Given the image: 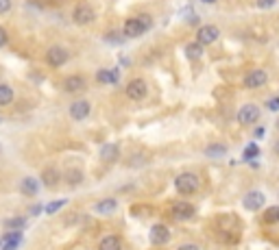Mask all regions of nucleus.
<instances>
[{
	"label": "nucleus",
	"mask_w": 279,
	"mask_h": 250,
	"mask_svg": "<svg viewBox=\"0 0 279 250\" xmlns=\"http://www.w3.org/2000/svg\"><path fill=\"white\" fill-rule=\"evenodd\" d=\"M122 33H124L127 37H140L142 33H146V29L142 26V22H140L138 18H129L127 22H124Z\"/></svg>",
	"instance_id": "nucleus-11"
},
{
	"label": "nucleus",
	"mask_w": 279,
	"mask_h": 250,
	"mask_svg": "<svg viewBox=\"0 0 279 250\" xmlns=\"http://www.w3.org/2000/svg\"><path fill=\"white\" fill-rule=\"evenodd\" d=\"M70 116L74 120H85L90 116V102L87 100H74L72 105H70Z\"/></svg>",
	"instance_id": "nucleus-9"
},
{
	"label": "nucleus",
	"mask_w": 279,
	"mask_h": 250,
	"mask_svg": "<svg viewBox=\"0 0 279 250\" xmlns=\"http://www.w3.org/2000/svg\"><path fill=\"white\" fill-rule=\"evenodd\" d=\"M96 79H98V83L113 85V83H118L120 74H118V70H101V72L96 74Z\"/></svg>",
	"instance_id": "nucleus-17"
},
{
	"label": "nucleus",
	"mask_w": 279,
	"mask_h": 250,
	"mask_svg": "<svg viewBox=\"0 0 279 250\" xmlns=\"http://www.w3.org/2000/svg\"><path fill=\"white\" fill-rule=\"evenodd\" d=\"M218 35H221V33H218V29L216 26H201L199 29V35H196V42L201 43V46H210V43H214L216 40H218Z\"/></svg>",
	"instance_id": "nucleus-6"
},
{
	"label": "nucleus",
	"mask_w": 279,
	"mask_h": 250,
	"mask_svg": "<svg viewBox=\"0 0 279 250\" xmlns=\"http://www.w3.org/2000/svg\"><path fill=\"white\" fill-rule=\"evenodd\" d=\"M65 91H70V94H74V91H81L85 87V81H83V76H68L65 79Z\"/></svg>",
	"instance_id": "nucleus-15"
},
{
	"label": "nucleus",
	"mask_w": 279,
	"mask_h": 250,
	"mask_svg": "<svg viewBox=\"0 0 279 250\" xmlns=\"http://www.w3.org/2000/svg\"><path fill=\"white\" fill-rule=\"evenodd\" d=\"M205 152H207V157H223L227 152V148L223 144H210Z\"/></svg>",
	"instance_id": "nucleus-24"
},
{
	"label": "nucleus",
	"mask_w": 279,
	"mask_h": 250,
	"mask_svg": "<svg viewBox=\"0 0 279 250\" xmlns=\"http://www.w3.org/2000/svg\"><path fill=\"white\" fill-rule=\"evenodd\" d=\"M65 181H68L70 185H79L81 181H83V174H81V170L72 167V170H68V174H65Z\"/></svg>",
	"instance_id": "nucleus-23"
},
{
	"label": "nucleus",
	"mask_w": 279,
	"mask_h": 250,
	"mask_svg": "<svg viewBox=\"0 0 279 250\" xmlns=\"http://www.w3.org/2000/svg\"><path fill=\"white\" fill-rule=\"evenodd\" d=\"M260 120V107L258 105H244L242 109L238 111V122L240 124H255Z\"/></svg>",
	"instance_id": "nucleus-3"
},
{
	"label": "nucleus",
	"mask_w": 279,
	"mask_h": 250,
	"mask_svg": "<svg viewBox=\"0 0 279 250\" xmlns=\"http://www.w3.org/2000/svg\"><path fill=\"white\" fill-rule=\"evenodd\" d=\"M266 203V198H264V194L262 192H249L247 196H244V200H242V205H244V209H249V211H258L262 209Z\"/></svg>",
	"instance_id": "nucleus-7"
},
{
	"label": "nucleus",
	"mask_w": 279,
	"mask_h": 250,
	"mask_svg": "<svg viewBox=\"0 0 279 250\" xmlns=\"http://www.w3.org/2000/svg\"><path fill=\"white\" fill-rule=\"evenodd\" d=\"M101 159L105 161V163L116 161V159H118V146H116V144H105V146L101 148Z\"/></svg>",
	"instance_id": "nucleus-18"
},
{
	"label": "nucleus",
	"mask_w": 279,
	"mask_h": 250,
	"mask_svg": "<svg viewBox=\"0 0 279 250\" xmlns=\"http://www.w3.org/2000/svg\"><path fill=\"white\" fill-rule=\"evenodd\" d=\"M179 250H199L196 244H183V246H179Z\"/></svg>",
	"instance_id": "nucleus-34"
},
{
	"label": "nucleus",
	"mask_w": 279,
	"mask_h": 250,
	"mask_svg": "<svg viewBox=\"0 0 279 250\" xmlns=\"http://www.w3.org/2000/svg\"><path fill=\"white\" fill-rule=\"evenodd\" d=\"M20 192L24 194V196H35L37 192H40V183H37L33 176L22 178V183H20Z\"/></svg>",
	"instance_id": "nucleus-13"
},
{
	"label": "nucleus",
	"mask_w": 279,
	"mask_h": 250,
	"mask_svg": "<svg viewBox=\"0 0 279 250\" xmlns=\"http://www.w3.org/2000/svg\"><path fill=\"white\" fill-rule=\"evenodd\" d=\"M65 203H68V200H63V198L61 200H53L51 205H46V209H44V211H46V213H55V211H59Z\"/></svg>",
	"instance_id": "nucleus-28"
},
{
	"label": "nucleus",
	"mask_w": 279,
	"mask_h": 250,
	"mask_svg": "<svg viewBox=\"0 0 279 250\" xmlns=\"http://www.w3.org/2000/svg\"><path fill=\"white\" fill-rule=\"evenodd\" d=\"M122 248V244H120V237L118 235H107L101 239V244H98V250H120Z\"/></svg>",
	"instance_id": "nucleus-16"
},
{
	"label": "nucleus",
	"mask_w": 279,
	"mask_h": 250,
	"mask_svg": "<svg viewBox=\"0 0 279 250\" xmlns=\"http://www.w3.org/2000/svg\"><path fill=\"white\" fill-rule=\"evenodd\" d=\"M4 43H7V31H4L2 26H0V48H2Z\"/></svg>",
	"instance_id": "nucleus-33"
},
{
	"label": "nucleus",
	"mask_w": 279,
	"mask_h": 250,
	"mask_svg": "<svg viewBox=\"0 0 279 250\" xmlns=\"http://www.w3.org/2000/svg\"><path fill=\"white\" fill-rule=\"evenodd\" d=\"M264 222L266 224H275V222H279V205L269 207V209L264 211Z\"/></svg>",
	"instance_id": "nucleus-22"
},
{
	"label": "nucleus",
	"mask_w": 279,
	"mask_h": 250,
	"mask_svg": "<svg viewBox=\"0 0 279 250\" xmlns=\"http://www.w3.org/2000/svg\"><path fill=\"white\" fill-rule=\"evenodd\" d=\"M15 248H18V244H4L2 246V250H15Z\"/></svg>",
	"instance_id": "nucleus-36"
},
{
	"label": "nucleus",
	"mask_w": 279,
	"mask_h": 250,
	"mask_svg": "<svg viewBox=\"0 0 279 250\" xmlns=\"http://www.w3.org/2000/svg\"><path fill=\"white\" fill-rule=\"evenodd\" d=\"M253 135H255V137H264V128H255Z\"/></svg>",
	"instance_id": "nucleus-37"
},
{
	"label": "nucleus",
	"mask_w": 279,
	"mask_h": 250,
	"mask_svg": "<svg viewBox=\"0 0 279 250\" xmlns=\"http://www.w3.org/2000/svg\"><path fill=\"white\" fill-rule=\"evenodd\" d=\"M72 18L76 24H90V22H94V11H92V7H85V4H81V7L74 9Z\"/></svg>",
	"instance_id": "nucleus-10"
},
{
	"label": "nucleus",
	"mask_w": 279,
	"mask_h": 250,
	"mask_svg": "<svg viewBox=\"0 0 279 250\" xmlns=\"http://www.w3.org/2000/svg\"><path fill=\"white\" fill-rule=\"evenodd\" d=\"M203 2H216V0H203Z\"/></svg>",
	"instance_id": "nucleus-39"
},
{
	"label": "nucleus",
	"mask_w": 279,
	"mask_h": 250,
	"mask_svg": "<svg viewBox=\"0 0 279 250\" xmlns=\"http://www.w3.org/2000/svg\"><path fill=\"white\" fill-rule=\"evenodd\" d=\"M277 128H279V120H277Z\"/></svg>",
	"instance_id": "nucleus-40"
},
{
	"label": "nucleus",
	"mask_w": 279,
	"mask_h": 250,
	"mask_svg": "<svg viewBox=\"0 0 279 250\" xmlns=\"http://www.w3.org/2000/svg\"><path fill=\"white\" fill-rule=\"evenodd\" d=\"M24 224H26V220H24V217H11V220H7V222H4V226H7L9 231H20V228L24 226Z\"/></svg>",
	"instance_id": "nucleus-25"
},
{
	"label": "nucleus",
	"mask_w": 279,
	"mask_h": 250,
	"mask_svg": "<svg viewBox=\"0 0 279 250\" xmlns=\"http://www.w3.org/2000/svg\"><path fill=\"white\" fill-rule=\"evenodd\" d=\"M116 207H118V203L113 198H105V200H101V203L96 205V211L98 213H103V215H109V213L116 211Z\"/></svg>",
	"instance_id": "nucleus-19"
},
{
	"label": "nucleus",
	"mask_w": 279,
	"mask_h": 250,
	"mask_svg": "<svg viewBox=\"0 0 279 250\" xmlns=\"http://www.w3.org/2000/svg\"><path fill=\"white\" fill-rule=\"evenodd\" d=\"M11 11V0H0V15L9 13Z\"/></svg>",
	"instance_id": "nucleus-30"
},
{
	"label": "nucleus",
	"mask_w": 279,
	"mask_h": 250,
	"mask_svg": "<svg viewBox=\"0 0 279 250\" xmlns=\"http://www.w3.org/2000/svg\"><path fill=\"white\" fill-rule=\"evenodd\" d=\"M266 72L264 70H253V72H249L247 76H244V87H249V89H258V87H262L266 83Z\"/></svg>",
	"instance_id": "nucleus-8"
},
{
	"label": "nucleus",
	"mask_w": 279,
	"mask_h": 250,
	"mask_svg": "<svg viewBox=\"0 0 279 250\" xmlns=\"http://www.w3.org/2000/svg\"><path fill=\"white\" fill-rule=\"evenodd\" d=\"M185 54H188V59L196 61V59H201V54H203V46H201L199 42L188 43V48H185Z\"/></svg>",
	"instance_id": "nucleus-21"
},
{
	"label": "nucleus",
	"mask_w": 279,
	"mask_h": 250,
	"mask_svg": "<svg viewBox=\"0 0 279 250\" xmlns=\"http://www.w3.org/2000/svg\"><path fill=\"white\" fill-rule=\"evenodd\" d=\"M277 0H258V7L260 9H269V7H273Z\"/></svg>",
	"instance_id": "nucleus-31"
},
{
	"label": "nucleus",
	"mask_w": 279,
	"mask_h": 250,
	"mask_svg": "<svg viewBox=\"0 0 279 250\" xmlns=\"http://www.w3.org/2000/svg\"><path fill=\"white\" fill-rule=\"evenodd\" d=\"M105 40H107V42H120L122 37H120V35H113V33H109V35L105 37Z\"/></svg>",
	"instance_id": "nucleus-35"
},
{
	"label": "nucleus",
	"mask_w": 279,
	"mask_h": 250,
	"mask_svg": "<svg viewBox=\"0 0 279 250\" xmlns=\"http://www.w3.org/2000/svg\"><path fill=\"white\" fill-rule=\"evenodd\" d=\"M149 237H151V244H155V246H164V244L170 242V231H168V226H164V224H155L151 228Z\"/></svg>",
	"instance_id": "nucleus-4"
},
{
	"label": "nucleus",
	"mask_w": 279,
	"mask_h": 250,
	"mask_svg": "<svg viewBox=\"0 0 279 250\" xmlns=\"http://www.w3.org/2000/svg\"><path fill=\"white\" fill-rule=\"evenodd\" d=\"M59 172H57V167H46V170L42 172V183L46 185V187H57L59 185Z\"/></svg>",
	"instance_id": "nucleus-14"
},
{
	"label": "nucleus",
	"mask_w": 279,
	"mask_h": 250,
	"mask_svg": "<svg viewBox=\"0 0 279 250\" xmlns=\"http://www.w3.org/2000/svg\"><path fill=\"white\" fill-rule=\"evenodd\" d=\"M13 89L9 85H0V107H7L13 102Z\"/></svg>",
	"instance_id": "nucleus-20"
},
{
	"label": "nucleus",
	"mask_w": 279,
	"mask_h": 250,
	"mask_svg": "<svg viewBox=\"0 0 279 250\" xmlns=\"http://www.w3.org/2000/svg\"><path fill=\"white\" fill-rule=\"evenodd\" d=\"M172 215L177 220H190L194 215V207L190 203H174L172 205Z\"/></svg>",
	"instance_id": "nucleus-12"
},
{
	"label": "nucleus",
	"mask_w": 279,
	"mask_h": 250,
	"mask_svg": "<svg viewBox=\"0 0 279 250\" xmlns=\"http://www.w3.org/2000/svg\"><path fill=\"white\" fill-rule=\"evenodd\" d=\"M260 155V148L255 144H249L247 146V150H244V161H251L253 157H258Z\"/></svg>",
	"instance_id": "nucleus-27"
},
{
	"label": "nucleus",
	"mask_w": 279,
	"mask_h": 250,
	"mask_svg": "<svg viewBox=\"0 0 279 250\" xmlns=\"http://www.w3.org/2000/svg\"><path fill=\"white\" fill-rule=\"evenodd\" d=\"M138 20L142 22V26H144V29H146V31H149V29H151V26H153V20H151V15H146V13H142V15H138Z\"/></svg>",
	"instance_id": "nucleus-29"
},
{
	"label": "nucleus",
	"mask_w": 279,
	"mask_h": 250,
	"mask_svg": "<svg viewBox=\"0 0 279 250\" xmlns=\"http://www.w3.org/2000/svg\"><path fill=\"white\" fill-rule=\"evenodd\" d=\"M0 246H2V239H0Z\"/></svg>",
	"instance_id": "nucleus-41"
},
{
	"label": "nucleus",
	"mask_w": 279,
	"mask_h": 250,
	"mask_svg": "<svg viewBox=\"0 0 279 250\" xmlns=\"http://www.w3.org/2000/svg\"><path fill=\"white\" fill-rule=\"evenodd\" d=\"M146 91H149V87H146V83L142 79H133L127 85V96L131 100H142V98L146 96Z\"/></svg>",
	"instance_id": "nucleus-5"
},
{
	"label": "nucleus",
	"mask_w": 279,
	"mask_h": 250,
	"mask_svg": "<svg viewBox=\"0 0 279 250\" xmlns=\"http://www.w3.org/2000/svg\"><path fill=\"white\" fill-rule=\"evenodd\" d=\"M275 152H277V155H279V139H277V144H275Z\"/></svg>",
	"instance_id": "nucleus-38"
},
{
	"label": "nucleus",
	"mask_w": 279,
	"mask_h": 250,
	"mask_svg": "<svg viewBox=\"0 0 279 250\" xmlns=\"http://www.w3.org/2000/svg\"><path fill=\"white\" fill-rule=\"evenodd\" d=\"M269 109H271V111H279V98H273V100H269Z\"/></svg>",
	"instance_id": "nucleus-32"
},
{
	"label": "nucleus",
	"mask_w": 279,
	"mask_h": 250,
	"mask_svg": "<svg viewBox=\"0 0 279 250\" xmlns=\"http://www.w3.org/2000/svg\"><path fill=\"white\" fill-rule=\"evenodd\" d=\"M68 50H65L63 46H53V48H48V52H46V61L48 65H53V68H61V65L68 61Z\"/></svg>",
	"instance_id": "nucleus-2"
},
{
	"label": "nucleus",
	"mask_w": 279,
	"mask_h": 250,
	"mask_svg": "<svg viewBox=\"0 0 279 250\" xmlns=\"http://www.w3.org/2000/svg\"><path fill=\"white\" fill-rule=\"evenodd\" d=\"M2 239H4V244H18V246H20V242H22V233H20V231H9Z\"/></svg>",
	"instance_id": "nucleus-26"
},
{
	"label": "nucleus",
	"mask_w": 279,
	"mask_h": 250,
	"mask_svg": "<svg viewBox=\"0 0 279 250\" xmlns=\"http://www.w3.org/2000/svg\"><path fill=\"white\" fill-rule=\"evenodd\" d=\"M174 187H177L179 194L188 196V194H194L196 189H199V176L192 172H183L177 176V181H174Z\"/></svg>",
	"instance_id": "nucleus-1"
}]
</instances>
